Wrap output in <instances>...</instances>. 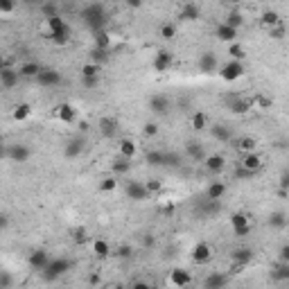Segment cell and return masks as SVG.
Returning a JSON list of instances; mask_svg holds the SVG:
<instances>
[{
    "label": "cell",
    "mask_w": 289,
    "mask_h": 289,
    "mask_svg": "<svg viewBox=\"0 0 289 289\" xmlns=\"http://www.w3.org/2000/svg\"><path fill=\"white\" fill-rule=\"evenodd\" d=\"M237 32H240V29H233L231 25H226L224 20L215 27V36L224 43H237Z\"/></svg>",
    "instance_id": "cb8c5ba5"
},
{
    "label": "cell",
    "mask_w": 289,
    "mask_h": 289,
    "mask_svg": "<svg viewBox=\"0 0 289 289\" xmlns=\"http://www.w3.org/2000/svg\"><path fill=\"white\" fill-rule=\"evenodd\" d=\"M50 260H52V258H50V253H47L45 249H34V251H29V256H27L29 269L36 271V274H41V271L50 265Z\"/></svg>",
    "instance_id": "ba28073f"
},
{
    "label": "cell",
    "mask_w": 289,
    "mask_h": 289,
    "mask_svg": "<svg viewBox=\"0 0 289 289\" xmlns=\"http://www.w3.org/2000/svg\"><path fill=\"white\" fill-rule=\"evenodd\" d=\"M226 285H228V274H224V271H213L204 280V289H226Z\"/></svg>",
    "instance_id": "e0dca14e"
},
{
    "label": "cell",
    "mask_w": 289,
    "mask_h": 289,
    "mask_svg": "<svg viewBox=\"0 0 289 289\" xmlns=\"http://www.w3.org/2000/svg\"><path fill=\"white\" fill-rule=\"evenodd\" d=\"M11 9H14V5H11V2H7V0H2V2H0V14H9Z\"/></svg>",
    "instance_id": "6125c7cd"
},
{
    "label": "cell",
    "mask_w": 289,
    "mask_h": 289,
    "mask_svg": "<svg viewBox=\"0 0 289 289\" xmlns=\"http://www.w3.org/2000/svg\"><path fill=\"white\" fill-rule=\"evenodd\" d=\"M280 190H289V170L280 174Z\"/></svg>",
    "instance_id": "91938a15"
},
{
    "label": "cell",
    "mask_w": 289,
    "mask_h": 289,
    "mask_svg": "<svg viewBox=\"0 0 289 289\" xmlns=\"http://www.w3.org/2000/svg\"><path fill=\"white\" fill-rule=\"evenodd\" d=\"M41 14H43V18H54V16H61L59 14V5L57 2H43L41 5Z\"/></svg>",
    "instance_id": "60d3db41"
},
{
    "label": "cell",
    "mask_w": 289,
    "mask_h": 289,
    "mask_svg": "<svg viewBox=\"0 0 289 289\" xmlns=\"http://www.w3.org/2000/svg\"><path fill=\"white\" fill-rule=\"evenodd\" d=\"M197 68H199V72H204V75L219 72V59H217V54L210 52V50L201 52L199 57H197Z\"/></svg>",
    "instance_id": "52a82bcc"
},
{
    "label": "cell",
    "mask_w": 289,
    "mask_h": 289,
    "mask_svg": "<svg viewBox=\"0 0 289 289\" xmlns=\"http://www.w3.org/2000/svg\"><path fill=\"white\" fill-rule=\"evenodd\" d=\"M237 179H253V174H251V172H247L244 167L237 165Z\"/></svg>",
    "instance_id": "be15d7a7"
},
{
    "label": "cell",
    "mask_w": 289,
    "mask_h": 289,
    "mask_svg": "<svg viewBox=\"0 0 289 289\" xmlns=\"http://www.w3.org/2000/svg\"><path fill=\"white\" fill-rule=\"evenodd\" d=\"M185 154H188L192 161H206V152H204V145L197 140H188L185 142Z\"/></svg>",
    "instance_id": "4316f807"
},
{
    "label": "cell",
    "mask_w": 289,
    "mask_h": 289,
    "mask_svg": "<svg viewBox=\"0 0 289 289\" xmlns=\"http://www.w3.org/2000/svg\"><path fill=\"white\" fill-rule=\"evenodd\" d=\"M260 23H262V27L271 29V27H276V25H278V23H283V20H280V14H278V11L267 9V11H262Z\"/></svg>",
    "instance_id": "d6a6232c"
},
{
    "label": "cell",
    "mask_w": 289,
    "mask_h": 289,
    "mask_svg": "<svg viewBox=\"0 0 289 289\" xmlns=\"http://www.w3.org/2000/svg\"><path fill=\"white\" fill-rule=\"evenodd\" d=\"M111 167H113L115 174H127V172L131 170V161H129V158H122V156H120V158H115Z\"/></svg>",
    "instance_id": "b9f144b4"
},
{
    "label": "cell",
    "mask_w": 289,
    "mask_h": 289,
    "mask_svg": "<svg viewBox=\"0 0 289 289\" xmlns=\"http://www.w3.org/2000/svg\"><path fill=\"white\" fill-rule=\"evenodd\" d=\"M97 129H100V133L104 138H115V136H118V131H120V124H118V120H115V118L104 115V118L97 122Z\"/></svg>",
    "instance_id": "7402d4cb"
},
{
    "label": "cell",
    "mask_w": 289,
    "mask_h": 289,
    "mask_svg": "<svg viewBox=\"0 0 289 289\" xmlns=\"http://www.w3.org/2000/svg\"><path fill=\"white\" fill-rule=\"evenodd\" d=\"M29 156H32V149L25 142H14V145L5 147V158L11 163H27Z\"/></svg>",
    "instance_id": "277c9868"
},
{
    "label": "cell",
    "mask_w": 289,
    "mask_h": 289,
    "mask_svg": "<svg viewBox=\"0 0 289 289\" xmlns=\"http://www.w3.org/2000/svg\"><path fill=\"white\" fill-rule=\"evenodd\" d=\"M41 70H43V66H41L38 61H23V63L18 66L20 79H36Z\"/></svg>",
    "instance_id": "484cf974"
},
{
    "label": "cell",
    "mask_w": 289,
    "mask_h": 289,
    "mask_svg": "<svg viewBox=\"0 0 289 289\" xmlns=\"http://www.w3.org/2000/svg\"><path fill=\"white\" fill-rule=\"evenodd\" d=\"M120 156H122V158H129V161H131V158L136 156V142L129 140V138L120 142Z\"/></svg>",
    "instance_id": "ab89813d"
},
{
    "label": "cell",
    "mask_w": 289,
    "mask_h": 289,
    "mask_svg": "<svg viewBox=\"0 0 289 289\" xmlns=\"http://www.w3.org/2000/svg\"><path fill=\"white\" fill-rule=\"evenodd\" d=\"M219 210H222V204H219V201H210V199H206V197L199 201V206H197V213H199L201 219L215 217Z\"/></svg>",
    "instance_id": "ac0fdd59"
},
{
    "label": "cell",
    "mask_w": 289,
    "mask_h": 289,
    "mask_svg": "<svg viewBox=\"0 0 289 289\" xmlns=\"http://www.w3.org/2000/svg\"><path fill=\"white\" fill-rule=\"evenodd\" d=\"M224 23H226V25H231V27L233 29H240V27H242V25H244V16L242 14H240V11H228V14H226V18H224Z\"/></svg>",
    "instance_id": "f35d334b"
},
{
    "label": "cell",
    "mask_w": 289,
    "mask_h": 289,
    "mask_svg": "<svg viewBox=\"0 0 289 289\" xmlns=\"http://www.w3.org/2000/svg\"><path fill=\"white\" fill-rule=\"evenodd\" d=\"M84 149H86V138H84V133H79V136H72L70 140L63 145V156H66V158H77V156H81Z\"/></svg>",
    "instance_id": "4fadbf2b"
},
{
    "label": "cell",
    "mask_w": 289,
    "mask_h": 289,
    "mask_svg": "<svg viewBox=\"0 0 289 289\" xmlns=\"http://www.w3.org/2000/svg\"><path fill=\"white\" fill-rule=\"evenodd\" d=\"M210 136H213L217 142H231L233 140V131H231V127H226V124H213V127H210Z\"/></svg>",
    "instance_id": "f546056e"
},
{
    "label": "cell",
    "mask_w": 289,
    "mask_h": 289,
    "mask_svg": "<svg viewBox=\"0 0 289 289\" xmlns=\"http://www.w3.org/2000/svg\"><path fill=\"white\" fill-rule=\"evenodd\" d=\"M145 185H147V190H149V195H158V192H163V185H161V181L158 179H149V181H145Z\"/></svg>",
    "instance_id": "816d5d0a"
},
{
    "label": "cell",
    "mask_w": 289,
    "mask_h": 289,
    "mask_svg": "<svg viewBox=\"0 0 289 289\" xmlns=\"http://www.w3.org/2000/svg\"><path fill=\"white\" fill-rule=\"evenodd\" d=\"M111 59V50H100V47H90V52H88V61L95 63V66H104L106 61Z\"/></svg>",
    "instance_id": "4dcf8cb0"
},
{
    "label": "cell",
    "mask_w": 289,
    "mask_h": 289,
    "mask_svg": "<svg viewBox=\"0 0 289 289\" xmlns=\"http://www.w3.org/2000/svg\"><path fill=\"white\" fill-rule=\"evenodd\" d=\"M271 278L276 283H289V265L278 262V267H274V271H271Z\"/></svg>",
    "instance_id": "8d00e7d4"
},
{
    "label": "cell",
    "mask_w": 289,
    "mask_h": 289,
    "mask_svg": "<svg viewBox=\"0 0 289 289\" xmlns=\"http://www.w3.org/2000/svg\"><path fill=\"white\" fill-rule=\"evenodd\" d=\"M66 27H68V23L61 18V16H54V18H47L45 20L47 36H50V34H54V32H61V29H66Z\"/></svg>",
    "instance_id": "d590c367"
},
{
    "label": "cell",
    "mask_w": 289,
    "mask_h": 289,
    "mask_svg": "<svg viewBox=\"0 0 289 289\" xmlns=\"http://www.w3.org/2000/svg\"><path fill=\"white\" fill-rule=\"evenodd\" d=\"M142 244H145V247H152V244H154V237L149 235V233H145V235H142Z\"/></svg>",
    "instance_id": "e7e4bbea"
},
{
    "label": "cell",
    "mask_w": 289,
    "mask_h": 289,
    "mask_svg": "<svg viewBox=\"0 0 289 289\" xmlns=\"http://www.w3.org/2000/svg\"><path fill=\"white\" fill-rule=\"evenodd\" d=\"M213 256H215L213 247L206 242H199L195 249H192V260H195L197 265H208V262L213 260Z\"/></svg>",
    "instance_id": "9a60e30c"
},
{
    "label": "cell",
    "mask_w": 289,
    "mask_h": 289,
    "mask_svg": "<svg viewBox=\"0 0 289 289\" xmlns=\"http://www.w3.org/2000/svg\"><path fill=\"white\" fill-rule=\"evenodd\" d=\"M81 23L90 29L93 34L104 32L106 23H109V16H106V7L102 2H90V5H84L79 11Z\"/></svg>",
    "instance_id": "6da1fadb"
},
{
    "label": "cell",
    "mask_w": 289,
    "mask_h": 289,
    "mask_svg": "<svg viewBox=\"0 0 289 289\" xmlns=\"http://www.w3.org/2000/svg\"><path fill=\"white\" fill-rule=\"evenodd\" d=\"M224 195H226V183H224V181H210L208 188H206V199L222 201Z\"/></svg>",
    "instance_id": "d4e9b609"
},
{
    "label": "cell",
    "mask_w": 289,
    "mask_h": 289,
    "mask_svg": "<svg viewBox=\"0 0 289 289\" xmlns=\"http://www.w3.org/2000/svg\"><path fill=\"white\" fill-rule=\"evenodd\" d=\"M204 167L210 174H219V172H224V167H226V156H224V154H210V156H206Z\"/></svg>",
    "instance_id": "ffe728a7"
},
{
    "label": "cell",
    "mask_w": 289,
    "mask_h": 289,
    "mask_svg": "<svg viewBox=\"0 0 289 289\" xmlns=\"http://www.w3.org/2000/svg\"><path fill=\"white\" fill-rule=\"evenodd\" d=\"M34 81H36L41 88H57V86L63 81V75L57 70V68H45L43 66V70L38 72V77Z\"/></svg>",
    "instance_id": "5b68a950"
},
{
    "label": "cell",
    "mask_w": 289,
    "mask_h": 289,
    "mask_svg": "<svg viewBox=\"0 0 289 289\" xmlns=\"http://www.w3.org/2000/svg\"><path fill=\"white\" fill-rule=\"evenodd\" d=\"M81 84H84L86 88H95V86L100 84V77H81Z\"/></svg>",
    "instance_id": "6f0895ef"
},
{
    "label": "cell",
    "mask_w": 289,
    "mask_h": 289,
    "mask_svg": "<svg viewBox=\"0 0 289 289\" xmlns=\"http://www.w3.org/2000/svg\"><path fill=\"white\" fill-rule=\"evenodd\" d=\"M124 195H127V199H131V201H147V199H152L147 185L142 183V181H136V179H129L127 183H124Z\"/></svg>",
    "instance_id": "3957f363"
},
{
    "label": "cell",
    "mask_w": 289,
    "mask_h": 289,
    "mask_svg": "<svg viewBox=\"0 0 289 289\" xmlns=\"http://www.w3.org/2000/svg\"><path fill=\"white\" fill-rule=\"evenodd\" d=\"M240 167H244L247 172H251V174H256V172L262 170V156L258 152L253 154H244L242 158H240Z\"/></svg>",
    "instance_id": "44dd1931"
},
{
    "label": "cell",
    "mask_w": 289,
    "mask_h": 289,
    "mask_svg": "<svg viewBox=\"0 0 289 289\" xmlns=\"http://www.w3.org/2000/svg\"><path fill=\"white\" fill-rule=\"evenodd\" d=\"M0 289H11V274L9 271H0Z\"/></svg>",
    "instance_id": "11a10c76"
},
{
    "label": "cell",
    "mask_w": 289,
    "mask_h": 289,
    "mask_svg": "<svg viewBox=\"0 0 289 289\" xmlns=\"http://www.w3.org/2000/svg\"><path fill=\"white\" fill-rule=\"evenodd\" d=\"M181 165V154L179 152H167L165 149V167H179Z\"/></svg>",
    "instance_id": "7dc6e473"
},
{
    "label": "cell",
    "mask_w": 289,
    "mask_h": 289,
    "mask_svg": "<svg viewBox=\"0 0 289 289\" xmlns=\"http://www.w3.org/2000/svg\"><path fill=\"white\" fill-rule=\"evenodd\" d=\"M18 81H20L18 68H11L9 61H2V68H0V86L5 90H11L18 86Z\"/></svg>",
    "instance_id": "8992f818"
},
{
    "label": "cell",
    "mask_w": 289,
    "mask_h": 289,
    "mask_svg": "<svg viewBox=\"0 0 289 289\" xmlns=\"http://www.w3.org/2000/svg\"><path fill=\"white\" fill-rule=\"evenodd\" d=\"M111 43H113V38H111V34L106 32H97L93 34V47H100V50H111Z\"/></svg>",
    "instance_id": "836d02e7"
},
{
    "label": "cell",
    "mask_w": 289,
    "mask_h": 289,
    "mask_svg": "<svg viewBox=\"0 0 289 289\" xmlns=\"http://www.w3.org/2000/svg\"><path fill=\"white\" fill-rule=\"evenodd\" d=\"M231 226H233V235L235 237H247L251 233V222H249L247 213H233L231 215Z\"/></svg>",
    "instance_id": "30bf717a"
},
{
    "label": "cell",
    "mask_w": 289,
    "mask_h": 289,
    "mask_svg": "<svg viewBox=\"0 0 289 289\" xmlns=\"http://www.w3.org/2000/svg\"><path fill=\"white\" fill-rule=\"evenodd\" d=\"M68 271H72V260L59 256V258H52V260H50V265H47L38 276H41L45 283H54V280H61Z\"/></svg>",
    "instance_id": "7a4b0ae2"
},
{
    "label": "cell",
    "mask_w": 289,
    "mask_h": 289,
    "mask_svg": "<svg viewBox=\"0 0 289 289\" xmlns=\"http://www.w3.org/2000/svg\"><path fill=\"white\" fill-rule=\"evenodd\" d=\"M142 133L147 138H154V136H158V124L156 122H147L145 127H142Z\"/></svg>",
    "instance_id": "db71d44e"
},
{
    "label": "cell",
    "mask_w": 289,
    "mask_h": 289,
    "mask_svg": "<svg viewBox=\"0 0 289 289\" xmlns=\"http://www.w3.org/2000/svg\"><path fill=\"white\" fill-rule=\"evenodd\" d=\"M106 289H122V285H118V283H111V285H106Z\"/></svg>",
    "instance_id": "003e7915"
},
{
    "label": "cell",
    "mask_w": 289,
    "mask_h": 289,
    "mask_svg": "<svg viewBox=\"0 0 289 289\" xmlns=\"http://www.w3.org/2000/svg\"><path fill=\"white\" fill-rule=\"evenodd\" d=\"M90 253H93L95 258H109L111 256V244L106 242V240H102V237H97V240L90 242Z\"/></svg>",
    "instance_id": "f1b7e54d"
},
{
    "label": "cell",
    "mask_w": 289,
    "mask_h": 289,
    "mask_svg": "<svg viewBox=\"0 0 289 289\" xmlns=\"http://www.w3.org/2000/svg\"><path fill=\"white\" fill-rule=\"evenodd\" d=\"M172 61H174V57H172L170 50H161V52H156V57H154L152 68L156 72H167L172 68Z\"/></svg>",
    "instance_id": "d6986e66"
},
{
    "label": "cell",
    "mask_w": 289,
    "mask_h": 289,
    "mask_svg": "<svg viewBox=\"0 0 289 289\" xmlns=\"http://www.w3.org/2000/svg\"><path fill=\"white\" fill-rule=\"evenodd\" d=\"M251 109H253V102L244 100V97H235L233 104H231V111H233V113H237V115H244L247 111H251Z\"/></svg>",
    "instance_id": "e575fe53"
},
{
    "label": "cell",
    "mask_w": 289,
    "mask_h": 289,
    "mask_svg": "<svg viewBox=\"0 0 289 289\" xmlns=\"http://www.w3.org/2000/svg\"><path fill=\"white\" fill-rule=\"evenodd\" d=\"M131 289H156L152 283H147V280H138V283L131 285Z\"/></svg>",
    "instance_id": "680465c9"
},
{
    "label": "cell",
    "mask_w": 289,
    "mask_h": 289,
    "mask_svg": "<svg viewBox=\"0 0 289 289\" xmlns=\"http://www.w3.org/2000/svg\"><path fill=\"white\" fill-rule=\"evenodd\" d=\"M278 260L283 262V265H289V244H283L278 251Z\"/></svg>",
    "instance_id": "9f6ffc18"
},
{
    "label": "cell",
    "mask_w": 289,
    "mask_h": 289,
    "mask_svg": "<svg viewBox=\"0 0 289 289\" xmlns=\"http://www.w3.org/2000/svg\"><path fill=\"white\" fill-rule=\"evenodd\" d=\"M158 32H161V36L165 38V41H172V38L176 36V27H174V25H172V23H163Z\"/></svg>",
    "instance_id": "c3c4849f"
},
{
    "label": "cell",
    "mask_w": 289,
    "mask_h": 289,
    "mask_svg": "<svg viewBox=\"0 0 289 289\" xmlns=\"http://www.w3.org/2000/svg\"><path fill=\"white\" fill-rule=\"evenodd\" d=\"M81 77H100V66H95V63H84L81 66Z\"/></svg>",
    "instance_id": "681fc988"
},
{
    "label": "cell",
    "mask_w": 289,
    "mask_h": 289,
    "mask_svg": "<svg viewBox=\"0 0 289 289\" xmlns=\"http://www.w3.org/2000/svg\"><path fill=\"white\" fill-rule=\"evenodd\" d=\"M29 113H32L29 104H18V106L14 109V120H16V122H23V120L29 118Z\"/></svg>",
    "instance_id": "bcb514c9"
},
{
    "label": "cell",
    "mask_w": 289,
    "mask_h": 289,
    "mask_svg": "<svg viewBox=\"0 0 289 289\" xmlns=\"http://www.w3.org/2000/svg\"><path fill=\"white\" fill-rule=\"evenodd\" d=\"M118 256L120 258H131L133 256V249L131 247H120L118 249Z\"/></svg>",
    "instance_id": "94428289"
},
{
    "label": "cell",
    "mask_w": 289,
    "mask_h": 289,
    "mask_svg": "<svg viewBox=\"0 0 289 289\" xmlns=\"http://www.w3.org/2000/svg\"><path fill=\"white\" fill-rule=\"evenodd\" d=\"M179 18L181 20H188V23L201 18V7L197 5V2H183V5L179 7Z\"/></svg>",
    "instance_id": "603a6c76"
},
{
    "label": "cell",
    "mask_w": 289,
    "mask_h": 289,
    "mask_svg": "<svg viewBox=\"0 0 289 289\" xmlns=\"http://www.w3.org/2000/svg\"><path fill=\"white\" fill-rule=\"evenodd\" d=\"M253 258H256V253H253V249H249V247H240L231 253V260L237 269H240V267H247L249 262H253Z\"/></svg>",
    "instance_id": "2e32d148"
},
{
    "label": "cell",
    "mask_w": 289,
    "mask_h": 289,
    "mask_svg": "<svg viewBox=\"0 0 289 289\" xmlns=\"http://www.w3.org/2000/svg\"><path fill=\"white\" fill-rule=\"evenodd\" d=\"M149 111H152L154 115H167L170 113V109H172V102H170V97L167 95H163V93H156V95H152L149 97Z\"/></svg>",
    "instance_id": "7c38bea8"
},
{
    "label": "cell",
    "mask_w": 289,
    "mask_h": 289,
    "mask_svg": "<svg viewBox=\"0 0 289 289\" xmlns=\"http://www.w3.org/2000/svg\"><path fill=\"white\" fill-rule=\"evenodd\" d=\"M269 36L276 38V41H280V38L285 36V23H278L276 27H271V29H269Z\"/></svg>",
    "instance_id": "f5cc1de1"
},
{
    "label": "cell",
    "mask_w": 289,
    "mask_h": 289,
    "mask_svg": "<svg viewBox=\"0 0 289 289\" xmlns=\"http://www.w3.org/2000/svg\"><path fill=\"white\" fill-rule=\"evenodd\" d=\"M52 118L59 120V122H63V124H75L77 111H75V106H72V104H68V102H61V104L54 106Z\"/></svg>",
    "instance_id": "8fae6325"
},
{
    "label": "cell",
    "mask_w": 289,
    "mask_h": 289,
    "mask_svg": "<svg viewBox=\"0 0 289 289\" xmlns=\"http://www.w3.org/2000/svg\"><path fill=\"white\" fill-rule=\"evenodd\" d=\"M256 138H251V136H244V138H237L235 140V149L237 152H242V156L244 154H253L256 152Z\"/></svg>",
    "instance_id": "1f68e13d"
},
{
    "label": "cell",
    "mask_w": 289,
    "mask_h": 289,
    "mask_svg": "<svg viewBox=\"0 0 289 289\" xmlns=\"http://www.w3.org/2000/svg\"><path fill=\"white\" fill-rule=\"evenodd\" d=\"M50 38H52V43H54V45H66V43L70 41V27L61 29V32L50 34Z\"/></svg>",
    "instance_id": "7bdbcfd3"
},
{
    "label": "cell",
    "mask_w": 289,
    "mask_h": 289,
    "mask_svg": "<svg viewBox=\"0 0 289 289\" xmlns=\"http://www.w3.org/2000/svg\"><path fill=\"white\" fill-rule=\"evenodd\" d=\"M287 222H289V219H287V215H285V213H271L269 219H267V224H269L271 228H278V231L287 226Z\"/></svg>",
    "instance_id": "74e56055"
},
{
    "label": "cell",
    "mask_w": 289,
    "mask_h": 289,
    "mask_svg": "<svg viewBox=\"0 0 289 289\" xmlns=\"http://www.w3.org/2000/svg\"><path fill=\"white\" fill-rule=\"evenodd\" d=\"M206 127H208V118H206V113L197 111V113L192 115V129H195V131H204Z\"/></svg>",
    "instance_id": "ee69618b"
},
{
    "label": "cell",
    "mask_w": 289,
    "mask_h": 289,
    "mask_svg": "<svg viewBox=\"0 0 289 289\" xmlns=\"http://www.w3.org/2000/svg\"><path fill=\"white\" fill-rule=\"evenodd\" d=\"M228 54L233 57V61H242V59L247 57V50H244L240 43H231V47H228Z\"/></svg>",
    "instance_id": "f6af8a7d"
},
{
    "label": "cell",
    "mask_w": 289,
    "mask_h": 289,
    "mask_svg": "<svg viewBox=\"0 0 289 289\" xmlns=\"http://www.w3.org/2000/svg\"><path fill=\"white\" fill-rule=\"evenodd\" d=\"M244 72H247L244 63L242 61H233V59L219 68V77H222L224 81H235V79H240V77H244Z\"/></svg>",
    "instance_id": "9c48e42d"
},
{
    "label": "cell",
    "mask_w": 289,
    "mask_h": 289,
    "mask_svg": "<svg viewBox=\"0 0 289 289\" xmlns=\"http://www.w3.org/2000/svg\"><path fill=\"white\" fill-rule=\"evenodd\" d=\"M170 285L174 289H188L192 285V276L185 269H172L170 271Z\"/></svg>",
    "instance_id": "5bb4252c"
},
{
    "label": "cell",
    "mask_w": 289,
    "mask_h": 289,
    "mask_svg": "<svg viewBox=\"0 0 289 289\" xmlns=\"http://www.w3.org/2000/svg\"><path fill=\"white\" fill-rule=\"evenodd\" d=\"M115 188H118V181H115L113 176H106V179L100 181V190H102V192H113Z\"/></svg>",
    "instance_id": "f907efd6"
},
{
    "label": "cell",
    "mask_w": 289,
    "mask_h": 289,
    "mask_svg": "<svg viewBox=\"0 0 289 289\" xmlns=\"http://www.w3.org/2000/svg\"><path fill=\"white\" fill-rule=\"evenodd\" d=\"M145 163L149 167H165V149H149V152H145Z\"/></svg>",
    "instance_id": "83f0119b"
},
{
    "label": "cell",
    "mask_w": 289,
    "mask_h": 289,
    "mask_svg": "<svg viewBox=\"0 0 289 289\" xmlns=\"http://www.w3.org/2000/svg\"><path fill=\"white\" fill-rule=\"evenodd\" d=\"M0 226H2V231L9 226V217H7V215H2V219H0Z\"/></svg>",
    "instance_id": "03108f58"
}]
</instances>
